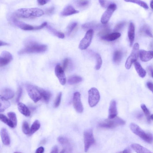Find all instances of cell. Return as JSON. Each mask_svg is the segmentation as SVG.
<instances>
[{"instance_id":"obj_34","label":"cell","mask_w":153,"mask_h":153,"mask_svg":"<svg viewBox=\"0 0 153 153\" xmlns=\"http://www.w3.org/2000/svg\"><path fill=\"white\" fill-rule=\"evenodd\" d=\"M141 107L146 117L148 122L149 123H150L152 120L150 118L151 115L149 110L144 104L141 105Z\"/></svg>"},{"instance_id":"obj_4","label":"cell","mask_w":153,"mask_h":153,"mask_svg":"<svg viewBox=\"0 0 153 153\" xmlns=\"http://www.w3.org/2000/svg\"><path fill=\"white\" fill-rule=\"evenodd\" d=\"M125 124V122L122 119L116 116L113 118H109L108 120L101 122L99 124L98 126L101 128L110 129L118 126L124 125Z\"/></svg>"},{"instance_id":"obj_53","label":"cell","mask_w":153,"mask_h":153,"mask_svg":"<svg viewBox=\"0 0 153 153\" xmlns=\"http://www.w3.org/2000/svg\"><path fill=\"white\" fill-rule=\"evenodd\" d=\"M58 148L56 145L54 146L53 148L51 153H56L58 152Z\"/></svg>"},{"instance_id":"obj_44","label":"cell","mask_w":153,"mask_h":153,"mask_svg":"<svg viewBox=\"0 0 153 153\" xmlns=\"http://www.w3.org/2000/svg\"><path fill=\"white\" fill-rule=\"evenodd\" d=\"M99 2L102 7L105 8H107L109 5L107 0H99Z\"/></svg>"},{"instance_id":"obj_7","label":"cell","mask_w":153,"mask_h":153,"mask_svg":"<svg viewBox=\"0 0 153 153\" xmlns=\"http://www.w3.org/2000/svg\"><path fill=\"white\" fill-rule=\"evenodd\" d=\"M84 150L87 152L90 147L95 143V140L93 134V130L89 129L85 130L83 133Z\"/></svg>"},{"instance_id":"obj_3","label":"cell","mask_w":153,"mask_h":153,"mask_svg":"<svg viewBox=\"0 0 153 153\" xmlns=\"http://www.w3.org/2000/svg\"><path fill=\"white\" fill-rule=\"evenodd\" d=\"M130 126L132 132L142 140L149 143H152L153 135L151 133L144 131L139 126L135 123H131Z\"/></svg>"},{"instance_id":"obj_36","label":"cell","mask_w":153,"mask_h":153,"mask_svg":"<svg viewBox=\"0 0 153 153\" xmlns=\"http://www.w3.org/2000/svg\"><path fill=\"white\" fill-rule=\"evenodd\" d=\"M90 3V0H77L76 2V5L81 8L86 7Z\"/></svg>"},{"instance_id":"obj_29","label":"cell","mask_w":153,"mask_h":153,"mask_svg":"<svg viewBox=\"0 0 153 153\" xmlns=\"http://www.w3.org/2000/svg\"><path fill=\"white\" fill-rule=\"evenodd\" d=\"M40 91L42 96L46 103H48L51 97V93L48 91L39 88Z\"/></svg>"},{"instance_id":"obj_19","label":"cell","mask_w":153,"mask_h":153,"mask_svg":"<svg viewBox=\"0 0 153 153\" xmlns=\"http://www.w3.org/2000/svg\"><path fill=\"white\" fill-rule=\"evenodd\" d=\"M0 134L3 144L7 146L9 145L10 143V139L7 130L4 128H2L0 132Z\"/></svg>"},{"instance_id":"obj_50","label":"cell","mask_w":153,"mask_h":153,"mask_svg":"<svg viewBox=\"0 0 153 153\" xmlns=\"http://www.w3.org/2000/svg\"><path fill=\"white\" fill-rule=\"evenodd\" d=\"M148 73L152 78H153V68L152 66H148L147 69Z\"/></svg>"},{"instance_id":"obj_6","label":"cell","mask_w":153,"mask_h":153,"mask_svg":"<svg viewBox=\"0 0 153 153\" xmlns=\"http://www.w3.org/2000/svg\"><path fill=\"white\" fill-rule=\"evenodd\" d=\"M26 88L29 97L34 102H37L41 99L39 88L30 84H27Z\"/></svg>"},{"instance_id":"obj_35","label":"cell","mask_w":153,"mask_h":153,"mask_svg":"<svg viewBox=\"0 0 153 153\" xmlns=\"http://www.w3.org/2000/svg\"><path fill=\"white\" fill-rule=\"evenodd\" d=\"M40 124L39 121L38 120H36L32 124L30 130V133L32 135L34 133L40 129Z\"/></svg>"},{"instance_id":"obj_56","label":"cell","mask_w":153,"mask_h":153,"mask_svg":"<svg viewBox=\"0 0 153 153\" xmlns=\"http://www.w3.org/2000/svg\"><path fill=\"white\" fill-rule=\"evenodd\" d=\"M143 117V115L141 113H140L139 114L137 115V118L138 119H141Z\"/></svg>"},{"instance_id":"obj_26","label":"cell","mask_w":153,"mask_h":153,"mask_svg":"<svg viewBox=\"0 0 153 153\" xmlns=\"http://www.w3.org/2000/svg\"><path fill=\"white\" fill-rule=\"evenodd\" d=\"M18 107L19 112L24 115L26 117L30 115L31 112L29 109L25 104L20 102L18 103Z\"/></svg>"},{"instance_id":"obj_48","label":"cell","mask_w":153,"mask_h":153,"mask_svg":"<svg viewBox=\"0 0 153 153\" xmlns=\"http://www.w3.org/2000/svg\"><path fill=\"white\" fill-rule=\"evenodd\" d=\"M47 25V23L46 22H45L42 23L39 26H36V30H38L43 29Z\"/></svg>"},{"instance_id":"obj_39","label":"cell","mask_w":153,"mask_h":153,"mask_svg":"<svg viewBox=\"0 0 153 153\" xmlns=\"http://www.w3.org/2000/svg\"><path fill=\"white\" fill-rule=\"evenodd\" d=\"M8 115L15 127L17 124V119L16 114L13 112H10L8 113Z\"/></svg>"},{"instance_id":"obj_5","label":"cell","mask_w":153,"mask_h":153,"mask_svg":"<svg viewBox=\"0 0 153 153\" xmlns=\"http://www.w3.org/2000/svg\"><path fill=\"white\" fill-rule=\"evenodd\" d=\"M139 45L137 43H135L131 53L126 59L125 66L126 69L129 70L133 63L137 60L139 54Z\"/></svg>"},{"instance_id":"obj_18","label":"cell","mask_w":153,"mask_h":153,"mask_svg":"<svg viewBox=\"0 0 153 153\" xmlns=\"http://www.w3.org/2000/svg\"><path fill=\"white\" fill-rule=\"evenodd\" d=\"M79 12L76 10L71 5L67 6L61 13V15L63 16H67L74 14L79 13Z\"/></svg>"},{"instance_id":"obj_37","label":"cell","mask_w":153,"mask_h":153,"mask_svg":"<svg viewBox=\"0 0 153 153\" xmlns=\"http://www.w3.org/2000/svg\"><path fill=\"white\" fill-rule=\"evenodd\" d=\"M95 57L96 59V64L95 66V69L96 70H99L102 64V60L100 55L97 53L95 55Z\"/></svg>"},{"instance_id":"obj_52","label":"cell","mask_w":153,"mask_h":153,"mask_svg":"<svg viewBox=\"0 0 153 153\" xmlns=\"http://www.w3.org/2000/svg\"><path fill=\"white\" fill-rule=\"evenodd\" d=\"M44 151V147H41L38 148L36 150V153H42Z\"/></svg>"},{"instance_id":"obj_46","label":"cell","mask_w":153,"mask_h":153,"mask_svg":"<svg viewBox=\"0 0 153 153\" xmlns=\"http://www.w3.org/2000/svg\"><path fill=\"white\" fill-rule=\"evenodd\" d=\"M23 93V89L21 87H20L18 89L17 95L16 98V102H18L21 98Z\"/></svg>"},{"instance_id":"obj_17","label":"cell","mask_w":153,"mask_h":153,"mask_svg":"<svg viewBox=\"0 0 153 153\" xmlns=\"http://www.w3.org/2000/svg\"><path fill=\"white\" fill-rule=\"evenodd\" d=\"M128 36L130 42V46H132L133 44L135 38V28L134 24L130 23L128 29Z\"/></svg>"},{"instance_id":"obj_16","label":"cell","mask_w":153,"mask_h":153,"mask_svg":"<svg viewBox=\"0 0 153 153\" xmlns=\"http://www.w3.org/2000/svg\"><path fill=\"white\" fill-rule=\"evenodd\" d=\"M109 118H113L117 116V102L113 100L110 102L109 108Z\"/></svg>"},{"instance_id":"obj_47","label":"cell","mask_w":153,"mask_h":153,"mask_svg":"<svg viewBox=\"0 0 153 153\" xmlns=\"http://www.w3.org/2000/svg\"><path fill=\"white\" fill-rule=\"evenodd\" d=\"M55 10V8L54 7L49 8L46 10V13L48 15H51L54 13Z\"/></svg>"},{"instance_id":"obj_22","label":"cell","mask_w":153,"mask_h":153,"mask_svg":"<svg viewBox=\"0 0 153 153\" xmlns=\"http://www.w3.org/2000/svg\"><path fill=\"white\" fill-rule=\"evenodd\" d=\"M58 141L61 145L64 147V149L66 152V151H71V148L70 144L68 139L67 138L63 137H59L58 139Z\"/></svg>"},{"instance_id":"obj_21","label":"cell","mask_w":153,"mask_h":153,"mask_svg":"<svg viewBox=\"0 0 153 153\" xmlns=\"http://www.w3.org/2000/svg\"><path fill=\"white\" fill-rule=\"evenodd\" d=\"M121 34L117 32H115L107 34L102 36L101 38L104 40L108 41H114L121 36Z\"/></svg>"},{"instance_id":"obj_12","label":"cell","mask_w":153,"mask_h":153,"mask_svg":"<svg viewBox=\"0 0 153 153\" xmlns=\"http://www.w3.org/2000/svg\"><path fill=\"white\" fill-rule=\"evenodd\" d=\"M64 71L60 65H57L55 68V73L60 83L64 85L66 83V78Z\"/></svg>"},{"instance_id":"obj_27","label":"cell","mask_w":153,"mask_h":153,"mask_svg":"<svg viewBox=\"0 0 153 153\" xmlns=\"http://www.w3.org/2000/svg\"><path fill=\"white\" fill-rule=\"evenodd\" d=\"M134 67L136 71L140 77L144 78L146 74V72L144 70L140 64L138 62H135L134 63Z\"/></svg>"},{"instance_id":"obj_23","label":"cell","mask_w":153,"mask_h":153,"mask_svg":"<svg viewBox=\"0 0 153 153\" xmlns=\"http://www.w3.org/2000/svg\"><path fill=\"white\" fill-rule=\"evenodd\" d=\"M11 104L8 100L0 95V113L3 112L10 107Z\"/></svg>"},{"instance_id":"obj_32","label":"cell","mask_w":153,"mask_h":153,"mask_svg":"<svg viewBox=\"0 0 153 153\" xmlns=\"http://www.w3.org/2000/svg\"><path fill=\"white\" fill-rule=\"evenodd\" d=\"M83 81L82 78L81 76H70L68 80V82L71 85L78 84Z\"/></svg>"},{"instance_id":"obj_58","label":"cell","mask_w":153,"mask_h":153,"mask_svg":"<svg viewBox=\"0 0 153 153\" xmlns=\"http://www.w3.org/2000/svg\"><path fill=\"white\" fill-rule=\"evenodd\" d=\"M0 1H1V0H0Z\"/></svg>"},{"instance_id":"obj_14","label":"cell","mask_w":153,"mask_h":153,"mask_svg":"<svg viewBox=\"0 0 153 153\" xmlns=\"http://www.w3.org/2000/svg\"><path fill=\"white\" fill-rule=\"evenodd\" d=\"M12 21L13 23L17 27L21 29L26 31L36 30V26L33 27L32 25L20 21L17 19L15 16L13 18Z\"/></svg>"},{"instance_id":"obj_41","label":"cell","mask_w":153,"mask_h":153,"mask_svg":"<svg viewBox=\"0 0 153 153\" xmlns=\"http://www.w3.org/2000/svg\"><path fill=\"white\" fill-rule=\"evenodd\" d=\"M22 131L26 135L30 134V130L28 123L26 121H24L22 124Z\"/></svg>"},{"instance_id":"obj_11","label":"cell","mask_w":153,"mask_h":153,"mask_svg":"<svg viewBox=\"0 0 153 153\" xmlns=\"http://www.w3.org/2000/svg\"><path fill=\"white\" fill-rule=\"evenodd\" d=\"M73 105L76 112L79 113H81L83 112V107L81 100V95L78 92L74 93Z\"/></svg>"},{"instance_id":"obj_10","label":"cell","mask_w":153,"mask_h":153,"mask_svg":"<svg viewBox=\"0 0 153 153\" xmlns=\"http://www.w3.org/2000/svg\"><path fill=\"white\" fill-rule=\"evenodd\" d=\"M117 5L114 3L110 4L107 8V10L101 16V22L105 24L108 23L113 14L117 9Z\"/></svg>"},{"instance_id":"obj_51","label":"cell","mask_w":153,"mask_h":153,"mask_svg":"<svg viewBox=\"0 0 153 153\" xmlns=\"http://www.w3.org/2000/svg\"><path fill=\"white\" fill-rule=\"evenodd\" d=\"M147 86L148 89L152 92H153V83L150 81H148L147 83Z\"/></svg>"},{"instance_id":"obj_33","label":"cell","mask_w":153,"mask_h":153,"mask_svg":"<svg viewBox=\"0 0 153 153\" xmlns=\"http://www.w3.org/2000/svg\"><path fill=\"white\" fill-rule=\"evenodd\" d=\"M0 120L11 128L14 127L13 123L10 119L3 114H0Z\"/></svg>"},{"instance_id":"obj_30","label":"cell","mask_w":153,"mask_h":153,"mask_svg":"<svg viewBox=\"0 0 153 153\" xmlns=\"http://www.w3.org/2000/svg\"><path fill=\"white\" fill-rule=\"evenodd\" d=\"M126 2H129L137 4L146 10L149 9V7L147 3L141 0H124Z\"/></svg>"},{"instance_id":"obj_57","label":"cell","mask_w":153,"mask_h":153,"mask_svg":"<svg viewBox=\"0 0 153 153\" xmlns=\"http://www.w3.org/2000/svg\"><path fill=\"white\" fill-rule=\"evenodd\" d=\"M153 0H151V1L150 2V6L152 10H153Z\"/></svg>"},{"instance_id":"obj_1","label":"cell","mask_w":153,"mask_h":153,"mask_svg":"<svg viewBox=\"0 0 153 153\" xmlns=\"http://www.w3.org/2000/svg\"><path fill=\"white\" fill-rule=\"evenodd\" d=\"M44 12L38 8H23L16 10L14 16L24 18L38 17L43 15Z\"/></svg>"},{"instance_id":"obj_24","label":"cell","mask_w":153,"mask_h":153,"mask_svg":"<svg viewBox=\"0 0 153 153\" xmlns=\"http://www.w3.org/2000/svg\"><path fill=\"white\" fill-rule=\"evenodd\" d=\"M1 96L7 100L12 98L14 96V92L11 89L5 88L1 91Z\"/></svg>"},{"instance_id":"obj_31","label":"cell","mask_w":153,"mask_h":153,"mask_svg":"<svg viewBox=\"0 0 153 153\" xmlns=\"http://www.w3.org/2000/svg\"><path fill=\"white\" fill-rule=\"evenodd\" d=\"M46 27L47 29L50 32L58 38L61 39H63L64 38L65 36L64 34L63 33L57 30L50 25H47Z\"/></svg>"},{"instance_id":"obj_25","label":"cell","mask_w":153,"mask_h":153,"mask_svg":"<svg viewBox=\"0 0 153 153\" xmlns=\"http://www.w3.org/2000/svg\"><path fill=\"white\" fill-rule=\"evenodd\" d=\"M131 148L135 152L140 153H152L149 150L143 147L140 144L137 143H133L131 145Z\"/></svg>"},{"instance_id":"obj_43","label":"cell","mask_w":153,"mask_h":153,"mask_svg":"<svg viewBox=\"0 0 153 153\" xmlns=\"http://www.w3.org/2000/svg\"><path fill=\"white\" fill-rule=\"evenodd\" d=\"M62 94L61 92H59L55 100L54 104V107H57L60 105L61 100Z\"/></svg>"},{"instance_id":"obj_13","label":"cell","mask_w":153,"mask_h":153,"mask_svg":"<svg viewBox=\"0 0 153 153\" xmlns=\"http://www.w3.org/2000/svg\"><path fill=\"white\" fill-rule=\"evenodd\" d=\"M13 59L12 55L10 53L6 51L3 52L0 55V67L7 65Z\"/></svg>"},{"instance_id":"obj_45","label":"cell","mask_w":153,"mask_h":153,"mask_svg":"<svg viewBox=\"0 0 153 153\" xmlns=\"http://www.w3.org/2000/svg\"><path fill=\"white\" fill-rule=\"evenodd\" d=\"M70 61V59L68 58H65L63 64V69L64 71L66 70L68 66Z\"/></svg>"},{"instance_id":"obj_40","label":"cell","mask_w":153,"mask_h":153,"mask_svg":"<svg viewBox=\"0 0 153 153\" xmlns=\"http://www.w3.org/2000/svg\"><path fill=\"white\" fill-rule=\"evenodd\" d=\"M78 25V23L74 22L70 24L67 28V33L68 35H70V34L74 30Z\"/></svg>"},{"instance_id":"obj_2","label":"cell","mask_w":153,"mask_h":153,"mask_svg":"<svg viewBox=\"0 0 153 153\" xmlns=\"http://www.w3.org/2000/svg\"><path fill=\"white\" fill-rule=\"evenodd\" d=\"M47 46L45 45L40 44L36 42H30L25 45L24 48L18 52L19 55L25 54L42 53L46 51Z\"/></svg>"},{"instance_id":"obj_38","label":"cell","mask_w":153,"mask_h":153,"mask_svg":"<svg viewBox=\"0 0 153 153\" xmlns=\"http://www.w3.org/2000/svg\"><path fill=\"white\" fill-rule=\"evenodd\" d=\"M97 26V24L93 22H88L85 23L82 25V27L84 29H92L96 27Z\"/></svg>"},{"instance_id":"obj_15","label":"cell","mask_w":153,"mask_h":153,"mask_svg":"<svg viewBox=\"0 0 153 153\" xmlns=\"http://www.w3.org/2000/svg\"><path fill=\"white\" fill-rule=\"evenodd\" d=\"M141 60L144 62H148L153 58V51H146L141 50L139 54Z\"/></svg>"},{"instance_id":"obj_55","label":"cell","mask_w":153,"mask_h":153,"mask_svg":"<svg viewBox=\"0 0 153 153\" xmlns=\"http://www.w3.org/2000/svg\"><path fill=\"white\" fill-rule=\"evenodd\" d=\"M8 45V44L6 43V42L0 40V46H7Z\"/></svg>"},{"instance_id":"obj_28","label":"cell","mask_w":153,"mask_h":153,"mask_svg":"<svg viewBox=\"0 0 153 153\" xmlns=\"http://www.w3.org/2000/svg\"><path fill=\"white\" fill-rule=\"evenodd\" d=\"M123 54L121 51L116 50L114 52L113 56V61L116 64H120L121 62Z\"/></svg>"},{"instance_id":"obj_49","label":"cell","mask_w":153,"mask_h":153,"mask_svg":"<svg viewBox=\"0 0 153 153\" xmlns=\"http://www.w3.org/2000/svg\"><path fill=\"white\" fill-rule=\"evenodd\" d=\"M50 0H37L38 4L40 5H43L48 2Z\"/></svg>"},{"instance_id":"obj_42","label":"cell","mask_w":153,"mask_h":153,"mask_svg":"<svg viewBox=\"0 0 153 153\" xmlns=\"http://www.w3.org/2000/svg\"><path fill=\"white\" fill-rule=\"evenodd\" d=\"M126 22L122 21L117 23L114 28V31L115 32H117L122 30L125 26Z\"/></svg>"},{"instance_id":"obj_20","label":"cell","mask_w":153,"mask_h":153,"mask_svg":"<svg viewBox=\"0 0 153 153\" xmlns=\"http://www.w3.org/2000/svg\"><path fill=\"white\" fill-rule=\"evenodd\" d=\"M139 34L142 36L152 38V34L150 27L147 25H144L140 28L139 31Z\"/></svg>"},{"instance_id":"obj_54","label":"cell","mask_w":153,"mask_h":153,"mask_svg":"<svg viewBox=\"0 0 153 153\" xmlns=\"http://www.w3.org/2000/svg\"><path fill=\"white\" fill-rule=\"evenodd\" d=\"M132 152L130 149L128 148H127L123 150L122 152H120L121 153H131Z\"/></svg>"},{"instance_id":"obj_8","label":"cell","mask_w":153,"mask_h":153,"mask_svg":"<svg viewBox=\"0 0 153 153\" xmlns=\"http://www.w3.org/2000/svg\"><path fill=\"white\" fill-rule=\"evenodd\" d=\"M88 103L91 107L96 106L100 100V93L98 90L94 87L91 88L88 91Z\"/></svg>"},{"instance_id":"obj_9","label":"cell","mask_w":153,"mask_h":153,"mask_svg":"<svg viewBox=\"0 0 153 153\" xmlns=\"http://www.w3.org/2000/svg\"><path fill=\"white\" fill-rule=\"evenodd\" d=\"M94 34V31L90 29L87 31L83 38L80 42L79 48L82 50L87 49L91 44Z\"/></svg>"}]
</instances>
